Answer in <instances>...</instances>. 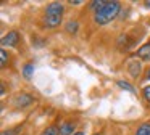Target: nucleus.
<instances>
[{"instance_id":"13","label":"nucleus","mask_w":150,"mask_h":135,"mask_svg":"<svg viewBox=\"0 0 150 135\" xmlns=\"http://www.w3.org/2000/svg\"><path fill=\"white\" fill-rule=\"evenodd\" d=\"M66 31H68V32H76V31H78V22H76V21H69L68 26H66Z\"/></svg>"},{"instance_id":"4","label":"nucleus","mask_w":150,"mask_h":135,"mask_svg":"<svg viewBox=\"0 0 150 135\" xmlns=\"http://www.w3.org/2000/svg\"><path fill=\"white\" fill-rule=\"evenodd\" d=\"M33 103V96L29 93H20L15 100V106L16 108H24V106H29Z\"/></svg>"},{"instance_id":"9","label":"nucleus","mask_w":150,"mask_h":135,"mask_svg":"<svg viewBox=\"0 0 150 135\" xmlns=\"http://www.w3.org/2000/svg\"><path fill=\"white\" fill-rule=\"evenodd\" d=\"M136 135H150V122H144V124L137 129Z\"/></svg>"},{"instance_id":"2","label":"nucleus","mask_w":150,"mask_h":135,"mask_svg":"<svg viewBox=\"0 0 150 135\" xmlns=\"http://www.w3.org/2000/svg\"><path fill=\"white\" fill-rule=\"evenodd\" d=\"M63 8L62 3L58 2H53L50 5H47V10H45V26L49 27H57L62 21V16H63Z\"/></svg>"},{"instance_id":"15","label":"nucleus","mask_w":150,"mask_h":135,"mask_svg":"<svg viewBox=\"0 0 150 135\" xmlns=\"http://www.w3.org/2000/svg\"><path fill=\"white\" fill-rule=\"evenodd\" d=\"M21 127H16V129H10V130H4L2 132V135H16L18 132H20Z\"/></svg>"},{"instance_id":"5","label":"nucleus","mask_w":150,"mask_h":135,"mask_svg":"<svg viewBox=\"0 0 150 135\" xmlns=\"http://www.w3.org/2000/svg\"><path fill=\"white\" fill-rule=\"evenodd\" d=\"M134 44H136V40L129 39L127 34H121L120 37H118V45H120V48H123V50H129V48H132Z\"/></svg>"},{"instance_id":"10","label":"nucleus","mask_w":150,"mask_h":135,"mask_svg":"<svg viewBox=\"0 0 150 135\" xmlns=\"http://www.w3.org/2000/svg\"><path fill=\"white\" fill-rule=\"evenodd\" d=\"M33 72H34V64H33V63L24 64V68H23L24 77H26V79H31V77H33Z\"/></svg>"},{"instance_id":"19","label":"nucleus","mask_w":150,"mask_h":135,"mask_svg":"<svg viewBox=\"0 0 150 135\" xmlns=\"http://www.w3.org/2000/svg\"><path fill=\"white\" fill-rule=\"evenodd\" d=\"M145 6H147V8H150V2H145Z\"/></svg>"},{"instance_id":"14","label":"nucleus","mask_w":150,"mask_h":135,"mask_svg":"<svg viewBox=\"0 0 150 135\" xmlns=\"http://www.w3.org/2000/svg\"><path fill=\"white\" fill-rule=\"evenodd\" d=\"M0 56H2V68H5V66H7V61H8V58H10V56H8V53H7L5 50L0 51Z\"/></svg>"},{"instance_id":"16","label":"nucleus","mask_w":150,"mask_h":135,"mask_svg":"<svg viewBox=\"0 0 150 135\" xmlns=\"http://www.w3.org/2000/svg\"><path fill=\"white\" fill-rule=\"evenodd\" d=\"M142 95H144V98L150 103V87H145V89L142 90Z\"/></svg>"},{"instance_id":"12","label":"nucleus","mask_w":150,"mask_h":135,"mask_svg":"<svg viewBox=\"0 0 150 135\" xmlns=\"http://www.w3.org/2000/svg\"><path fill=\"white\" fill-rule=\"evenodd\" d=\"M118 85H120L121 87V89H124V90H127V92H131V93H134V92H136V89H134V87L132 85H131V84H127L126 82V80H118Z\"/></svg>"},{"instance_id":"11","label":"nucleus","mask_w":150,"mask_h":135,"mask_svg":"<svg viewBox=\"0 0 150 135\" xmlns=\"http://www.w3.org/2000/svg\"><path fill=\"white\" fill-rule=\"evenodd\" d=\"M42 135H60V129L55 127V125H50L42 132Z\"/></svg>"},{"instance_id":"6","label":"nucleus","mask_w":150,"mask_h":135,"mask_svg":"<svg viewBox=\"0 0 150 135\" xmlns=\"http://www.w3.org/2000/svg\"><path fill=\"white\" fill-rule=\"evenodd\" d=\"M76 124L71 121L68 122H63L62 125H60V135H74L76 134Z\"/></svg>"},{"instance_id":"1","label":"nucleus","mask_w":150,"mask_h":135,"mask_svg":"<svg viewBox=\"0 0 150 135\" xmlns=\"http://www.w3.org/2000/svg\"><path fill=\"white\" fill-rule=\"evenodd\" d=\"M121 10V5L118 2H107L98 11H95V22L97 24H107V22L113 21L118 16Z\"/></svg>"},{"instance_id":"18","label":"nucleus","mask_w":150,"mask_h":135,"mask_svg":"<svg viewBox=\"0 0 150 135\" xmlns=\"http://www.w3.org/2000/svg\"><path fill=\"white\" fill-rule=\"evenodd\" d=\"M74 135H86V134H84V132H76Z\"/></svg>"},{"instance_id":"7","label":"nucleus","mask_w":150,"mask_h":135,"mask_svg":"<svg viewBox=\"0 0 150 135\" xmlns=\"http://www.w3.org/2000/svg\"><path fill=\"white\" fill-rule=\"evenodd\" d=\"M137 56L139 58H142V60H150V42L149 44H145V45H142V47L137 50Z\"/></svg>"},{"instance_id":"3","label":"nucleus","mask_w":150,"mask_h":135,"mask_svg":"<svg viewBox=\"0 0 150 135\" xmlns=\"http://www.w3.org/2000/svg\"><path fill=\"white\" fill-rule=\"evenodd\" d=\"M20 44V34H18L16 31H11L8 32V35H5L4 39H2V45H5V47H16V45Z\"/></svg>"},{"instance_id":"20","label":"nucleus","mask_w":150,"mask_h":135,"mask_svg":"<svg viewBox=\"0 0 150 135\" xmlns=\"http://www.w3.org/2000/svg\"><path fill=\"white\" fill-rule=\"evenodd\" d=\"M95 135H100V134H95Z\"/></svg>"},{"instance_id":"17","label":"nucleus","mask_w":150,"mask_h":135,"mask_svg":"<svg viewBox=\"0 0 150 135\" xmlns=\"http://www.w3.org/2000/svg\"><path fill=\"white\" fill-rule=\"evenodd\" d=\"M147 79L150 80V68H149V71H147Z\"/></svg>"},{"instance_id":"8","label":"nucleus","mask_w":150,"mask_h":135,"mask_svg":"<svg viewBox=\"0 0 150 135\" xmlns=\"http://www.w3.org/2000/svg\"><path fill=\"white\" fill-rule=\"evenodd\" d=\"M127 69H129V72H131V76H134V77H137L140 74V64L137 63V60H132L129 64H127Z\"/></svg>"}]
</instances>
